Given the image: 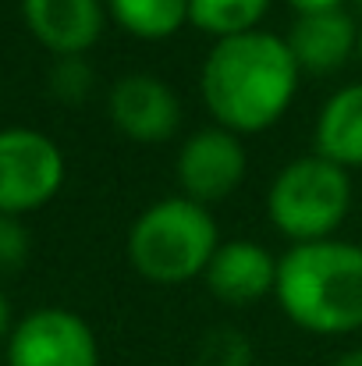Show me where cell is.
I'll return each mask as SVG.
<instances>
[{
	"instance_id": "obj_1",
	"label": "cell",
	"mask_w": 362,
	"mask_h": 366,
	"mask_svg": "<svg viewBox=\"0 0 362 366\" xmlns=\"http://www.w3.org/2000/svg\"><path fill=\"white\" fill-rule=\"evenodd\" d=\"M298 75L302 68L295 64L288 39L252 29L241 36H224L210 46L199 89L217 128L235 135L266 132L291 107Z\"/></svg>"
},
{
	"instance_id": "obj_16",
	"label": "cell",
	"mask_w": 362,
	"mask_h": 366,
	"mask_svg": "<svg viewBox=\"0 0 362 366\" xmlns=\"http://www.w3.org/2000/svg\"><path fill=\"white\" fill-rule=\"evenodd\" d=\"M50 86H54V93L64 97V100H86V93H89V86H93V71L86 68V61L64 57V61L54 68Z\"/></svg>"
},
{
	"instance_id": "obj_7",
	"label": "cell",
	"mask_w": 362,
	"mask_h": 366,
	"mask_svg": "<svg viewBox=\"0 0 362 366\" xmlns=\"http://www.w3.org/2000/svg\"><path fill=\"white\" fill-rule=\"evenodd\" d=\"M245 167H248L245 146L228 128H203L178 153V182L185 196L203 207L228 199L241 185Z\"/></svg>"
},
{
	"instance_id": "obj_21",
	"label": "cell",
	"mask_w": 362,
	"mask_h": 366,
	"mask_svg": "<svg viewBox=\"0 0 362 366\" xmlns=\"http://www.w3.org/2000/svg\"><path fill=\"white\" fill-rule=\"evenodd\" d=\"M356 7H362V0H356Z\"/></svg>"
},
{
	"instance_id": "obj_22",
	"label": "cell",
	"mask_w": 362,
	"mask_h": 366,
	"mask_svg": "<svg viewBox=\"0 0 362 366\" xmlns=\"http://www.w3.org/2000/svg\"><path fill=\"white\" fill-rule=\"evenodd\" d=\"M359 43H362V36H359Z\"/></svg>"
},
{
	"instance_id": "obj_12",
	"label": "cell",
	"mask_w": 362,
	"mask_h": 366,
	"mask_svg": "<svg viewBox=\"0 0 362 366\" xmlns=\"http://www.w3.org/2000/svg\"><path fill=\"white\" fill-rule=\"evenodd\" d=\"M316 153L338 167H362V82L338 89L316 118Z\"/></svg>"
},
{
	"instance_id": "obj_13",
	"label": "cell",
	"mask_w": 362,
	"mask_h": 366,
	"mask_svg": "<svg viewBox=\"0 0 362 366\" xmlns=\"http://www.w3.org/2000/svg\"><path fill=\"white\" fill-rule=\"evenodd\" d=\"M121 29L139 39H167L188 21V0H107Z\"/></svg>"
},
{
	"instance_id": "obj_20",
	"label": "cell",
	"mask_w": 362,
	"mask_h": 366,
	"mask_svg": "<svg viewBox=\"0 0 362 366\" xmlns=\"http://www.w3.org/2000/svg\"><path fill=\"white\" fill-rule=\"evenodd\" d=\"M7 324H11V310H7V299L0 295V335L7 331Z\"/></svg>"
},
{
	"instance_id": "obj_3",
	"label": "cell",
	"mask_w": 362,
	"mask_h": 366,
	"mask_svg": "<svg viewBox=\"0 0 362 366\" xmlns=\"http://www.w3.org/2000/svg\"><path fill=\"white\" fill-rule=\"evenodd\" d=\"M217 249L221 242L213 214L188 196L156 199L128 232L131 267L156 285H181L196 274H206Z\"/></svg>"
},
{
	"instance_id": "obj_10",
	"label": "cell",
	"mask_w": 362,
	"mask_h": 366,
	"mask_svg": "<svg viewBox=\"0 0 362 366\" xmlns=\"http://www.w3.org/2000/svg\"><path fill=\"white\" fill-rule=\"evenodd\" d=\"M206 285L221 302H259L277 288V256L256 242H224L206 267Z\"/></svg>"
},
{
	"instance_id": "obj_2",
	"label": "cell",
	"mask_w": 362,
	"mask_h": 366,
	"mask_svg": "<svg viewBox=\"0 0 362 366\" xmlns=\"http://www.w3.org/2000/svg\"><path fill=\"white\" fill-rule=\"evenodd\" d=\"M284 317L309 335H352L362 327V245L323 239L291 245L277 259L273 288Z\"/></svg>"
},
{
	"instance_id": "obj_18",
	"label": "cell",
	"mask_w": 362,
	"mask_h": 366,
	"mask_svg": "<svg viewBox=\"0 0 362 366\" xmlns=\"http://www.w3.org/2000/svg\"><path fill=\"white\" fill-rule=\"evenodd\" d=\"M298 14H316V11H334V7H341L345 0H288Z\"/></svg>"
},
{
	"instance_id": "obj_14",
	"label": "cell",
	"mask_w": 362,
	"mask_h": 366,
	"mask_svg": "<svg viewBox=\"0 0 362 366\" xmlns=\"http://www.w3.org/2000/svg\"><path fill=\"white\" fill-rule=\"evenodd\" d=\"M270 0H188V21L217 39L241 36L259 25Z\"/></svg>"
},
{
	"instance_id": "obj_8",
	"label": "cell",
	"mask_w": 362,
	"mask_h": 366,
	"mask_svg": "<svg viewBox=\"0 0 362 366\" xmlns=\"http://www.w3.org/2000/svg\"><path fill=\"white\" fill-rule=\"evenodd\" d=\"M111 122L135 142H164L181 124L174 89L153 75H124L111 89Z\"/></svg>"
},
{
	"instance_id": "obj_11",
	"label": "cell",
	"mask_w": 362,
	"mask_h": 366,
	"mask_svg": "<svg viewBox=\"0 0 362 366\" xmlns=\"http://www.w3.org/2000/svg\"><path fill=\"white\" fill-rule=\"evenodd\" d=\"M21 7L39 43L64 57H79L104 32L100 0H21Z\"/></svg>"
},
{
	"instance_id": "obj_5",
	"label": "cell",
	"mask_w": 362,
	"mask_h": 366,
	"mask_svg": "<svg viewBox=\"0 0 362 366\" xmlns=\"http://www.w3.org/2000/svg\"><path fill=\"white\" fill-rule=\"evenodd\" d=\"M64 178L61 149L32 132L7 128L0 132V214H21L43 207Z\"/></svg>"
},
{
	"instance_id": "obj_15",
	"label": "cell",
	"mask_w": 362,
	"mask_h": 366,
	"mask_svg": "<svg viewBox=\"0 0 362 366\" xmlns=\"http://www.w3.org/2000/svg\"><path fill=\"white\" fill-rule=\"evenodd\" d=\"M192 366H252V345L235 327H217L199 342Z\"/></svg>"
},
{
	"instance_id": "obj_19",
	"label": "cell",
	"mask_w": 362,
	"mask_h": 366,
	"mask_svg": "<svg viewBox=\"0 0 362 366\" xmlns=\"http://www.w3.org/2000/svg\"><path fill=\"white\" fill-rule=\"evenodd\" d=\"M334 366H362V349H356V352H345V356H341Z\"/></svg>"
},
{
	"instance_id": "obj_9",
	"label": "cell",
	"mask_w": 362,
	"mask_h": 366,
	"mask_svg": "<svg viewBox=\"0 0 362 366\" xmlns=\"http://www.w3.org/2000/svg\"><path fill=\"white\" fill-rule=\"evenodd\" d=\"M356 46H359L356 18L341 7L298 14L288 32V50H291L295 64L309 75H334L338 68L348 64Z\"/></svg>"
},
{
	"instance_id": "obj_17",
	"label": "cell",
	"mask_w": 362,
	"mask_h": 366,
	"mask_svg": "<svg viewBox=\"0 0 362 366\" xmlns=\"http://www.w3.org/2000/svg\"><path fill=\"white\" fill-rule=\"evenodd\" d=\"M29 256V235L14 214H0V267H18Z\"/></svg>"
},
{
	"instance_id": "obj_4",
	"label": "cell",
	"mask_w": 362,
	"mask_h": 366,
	"mask_svg": "<svg viewBox=\"0 0 362 366\" xmlns=\"http://www.w3.org/2000/svg\"><path fill=\"white\" fill-rule=\"evenodd\" d=\"M352 207L348 171L331 164L327 157H298L277 171L266 192L270 224L295 245L331 239Z\"/></svg>"
},
{
	"instance_id": "obj_6",
	"label": "cell",
	"mask_w": 362,
	"mask_h": 366,
	"mask_svg": "<svg viewBox=\"0 0 362 366\" xmlns=\"http://www.w3.org/2000/svg\"><path fill=\"white\" fill-rule=\"evenodd\" d=\"M11 366H96V338L79 313L36 310L29 313L7 349Z\"/></svg>"
}]
</instances>
